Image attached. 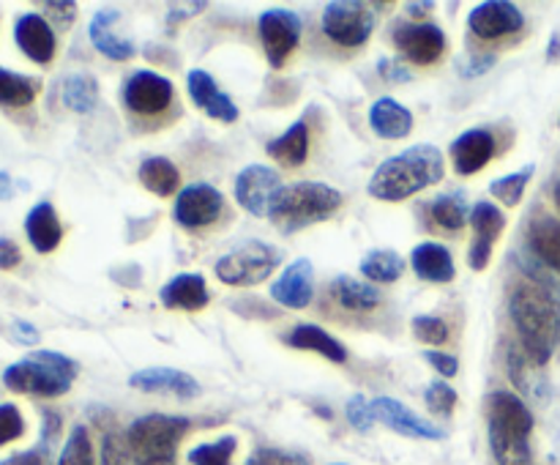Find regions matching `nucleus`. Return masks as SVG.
Instances as JSON below:
<instances>
[{"instance_id":"nucleus-52","label":"nucleus","mask_w":560,"mask_h":465,"mask_svg":"<svg viewBox=\"0 0 560 465\" xmlns=\"http://www.w3.org/2000/svg\"><path fill=\"white\" fill-rule=\"evenodd\" d=\"M14 334L22 345H33L38 342V328L31 326L27 321H14Z\"/></svg>"},{"instance_id":"nucleus-13","label":"nucleus","mask_w":560,"mask_h":465,"mask_svg":"<svg viewBox=\"0 0 560 465\" xmlns=\"http://www.w3.org/2000/svg\"><path fill=\"white\" fill-rule=\"evenodd\" d=\"M370 410L375 425H386L388 430L399 432V435L421 438V441H443L446 438V430L427 421L424 416L413 414L408 405L394 397H375L370 403Z\"/></svg>"},{"instance_id":"nucleus-56","label":"nucleus","mask_w":560,"mask_h":465,"mask_svg":"<svg viewBox=\"0 0 560 465\" xmlns=\"http://www.w3.org/2000/svg\"><path fill=\"white\" fill-rule=\"evenodd\" d=\"M552 200H556L558 211H560V178L556 181V189H552Z\"/></svg>"},{"instance_id":"nucleus-5","label":"nucleus","mask_w":560,"mask_h":465,"mask_svg":"<svg viewBox=\"0 0 560 465\" xmlns=\"http://www.w3.org/2000/svg\"><path fill=\"white\" fill-rule=\"evenodd\" d=\"M80 364L58 350H33L3 370V383L16 394L31 397H63L74 386Z\"/></svg>"},{"instance_id":"nucleus-36","label":"nucleus","mask_w":560,"mask_h":465,"mask_svg":"<svg viewBox=\"0 0 560 465\" xmlns=\"http://www.w3.org/2000/svg\"><path fill=\"white\" fill-rule=\"evenodd\" d=\"M536 167L534 164H525L520 173H512V175H501V178H495L490 184V191L498 197V200L503 202L506 208H514L520 206V200H523L525 189H528L530 178H534Z\"/></svg>"},{"instance_id":"nucleus-55","label":"nucleus","mask_w":560,"mask_h":465,"mask_svg":"<svg viewBox=\"0 0 560 465\" xmlns=\"http://www.w3.org/2000/svg\"><path fill=\"white\" fill-rule=\"evenodd\" d=\"M547 58L560 60V36H558V33L550 38V47H547Z\"/></svg>"},{"instance_id":"nucleus-37","label":"nucleus","mask_w":560,"mask_h":465,"mask_svg":"<svg viewBox=\"0 0 560 465\" xmlns=\"http://www.w3.org/2000/svg\"><path fill=\"white\" fill-rule=\"evenodd\" d=\"M238 449V438L222 435L211 443H200L189 452L191 465H233V454Z\"/></svg>"},{"instance_id":"nucleus-44","label":"nucleus","mask_w":560,"mask_h":465,"mask_svg":"<svg viewBox=\"0 0 560 465\" xmlns=\"http://www.w3.org/2000/svg\"><path fill=\"white\" fill-rule=\"evenodd\" d=\"M345 416H348V421L359 432H366L372 425H375V419H372V410H370V399H366L364 394H355V397L348 399Z\"/></svg>"},{"instance_id":"nucleus-18","label":"nucleus","mask_w":560,"mask_h":465,"mask_svg":"<svg viewBox=\"0 0 560 465\" xmlns=\"http://www.w3.org/2000/svg\"><path fill=\"white\" fill-rule=\"evenodd\" d=\"M129 386L148 394H173L178 399H195L202 392L197 377L173 367H145L129 377Z\"/></svg>"},{"instance_id":"nucleus-3","label":"nucleus","mask_w":560,"mask_h":465,"mask_svg":"<svg viewBox=\"0 0 560 465\" xmlns=\"http://www.w3.org/2000/svg\"><path fill=\"white\" fill-rule=\"evenodd\" d=\"M487 427H490V446L498 465L530 463L534 414L523 397L512 392H492L487 397Z\"/></svg>"},{"instance_id":"nucleus-54","label":"nucleus","mask_w":560,"mask_h":465,"mask_svg":"<svg viewBox=\"0 0 560 465\" xmlns=\"http://www.w3.org/2000/svg\"><path fill=\"white\" fill-rule=\"evenodd\" d=\"M405 9H408L413 16H424L432 11V3H408Z\"/></svg>"},{"instance_id":"nucleus-34","label":"nucleus","mask_w":560,"mask_h":465,"mask_svg":"<svg viewBox=\"0 0 560 465\" xmlns=\"http://www.w3.org/2000/svg\"><path fill=\"white\" fill-rule=\"evenodd\" d=\"M60 98L74 113H93L98 104V82L91 74H69L60 82Z\"/></svg>"},{"instance_id":"nucleus-16","label":"nucleus","mask_w":560,"mask_h":465,"mask_svg":"<svg viewBox=\"0 0 560 465\" xmlns=\"http://www.w3.org/2000/svg\"><path fill=\"white\" fill-rule=\"evenodd\" d=\"M525 16L523 11L517 9L509 0H487V3H479L468 16V27L474 36L487 38H501V36H512V33L523 31Z\"/></svg>"},{"instance_id":"nucleus-27","label":"nucleus","mask_w":560,"mask_h":465,"mask_svg":"<svg viewBox=\"0 0 560 465\" xmlns=\"http://www.w3.org/2000/svg\"><path fill=\"white\" fill-rule=\"evenodd\" d=\"M288 345L295 350H312V353L323 356V359L334 361V364L348 361V348L334 334L315 326V323H299V326H293V332L288 334Z\"/></svg>"},{"instance_id":"nucleus-6","label":"nucleus","mask_w":560,"mask_h":465,"mask_svg":"<svg viewBox=\"0 0 560 465\" xmlns=\"http://www.w3.org/2000/svg\"><path fill=\"white\" fill-rule=\"evenodd\" d=\"M191 430V421L186 416L148 414L131 421L126 430V443L135 465H175L180 441Z\"/></svg>"},{"instance_id":"nucleus-42","label":"nucleus","mask_w":560,"mask_h":465,"mask_svg":"<svg viewBox=\"0 0 560 465\" xmlns=\"http://www.w3.org/2000/svg\"><path fill=\"white\" fill-rule=\"evenodd\" d=\"M506 364H509V377H512L514 386L523 388V392H536L534 381H530V375H528L530 367H536V364L523 353V350L514 348L512 345V348H509V356H506Z\"/></svg>"},{"instance_id":"nucleus-21","label":"nucleus","mask_w":560,"mask_h":465,"mask_svg":"<svg viewBox=\"0 0 560 465\" xmlns=\"http://www.w3.org/2000/svg\"><path fill=\"white\" fill-rule=\"evenodd\" d=\"M495 156V137L490 129H468L452 142V162L459 175H476Z\"/></svg>"},{"instance_id":"nucleus-45","label":"nucleus","mask_w":560,"mask_h":465,"mask_svg":"<svg viewBox=\"0 0 560 465\" xmlns=\"http://www.w3.org/2000/svg\"><path fill=\"white\" fill-rule=\"evenodd\" d=\"M44 11H47L49 20L55 22V27L66 31V27H69L71 22H74L77 3H71V0H63V3H44Z\"/></svg>"},{"instance_id":"nucleus-31","label":"nucleus","mask_w":560,"mask_h":465,"mask_svg":"<svg viewBox=\"0 0 560 465\" xmlns=\"http://www.w3.org/2000/svg\"><path fill=\"white\" fill-rule=\"evenodd\" d=\"M470 211H474V208L468 206L465 191H446V195H438L435 200H430V206H427L432 224H438L441 230H448V233L463 230L465 224L470 222Z\"/></svg>"},{"instance_id":"nucleus-19","label":"nucleus","mask_w":560,"mask_h":465,"mask_svg":"<svg viewBox=\"0 0 560 465\" xmlns=\"http://www.w3.org/2000/svg\"><path fill=\"white\" fill-rule=\"evenodd\" d=\"M14 42L16 47L25 53V58H31L33 63L47 66L49 60L55 58V49H58V42H55V31L42 14H22L16 16L14 22Z\"/></svg>"},{"instance_id":"nucleus-15","label":"nucleus","mask_w":560,"mask_h":465,"mask_svg":"<svg viewBox=\"0 0 560 465\" xmlns=\"http://www.w3.org/2000/svg\"><path fill=\"white\" fill-rule=\"evenodd\" d=\"M470 228H474V244L468 252V266L474 271H485L490 266L492 249H495L498 239H501L503 228H506V217L492 202L479 200L470 211Z\"/></svg>"},{"instance_id":"nucleus-35","label":"nucleus","mask_w":560,"mask_h":465,"mask_svg":"<svg viewBox=\"0 0 560 465\" xmlns=\"http://www.w3.org/2000/svg\"><path fill=\"white\" fill-rule=\"evenodd\" d=\"M359 268L366 282H397L405 271V260L394 249H372L366 252Z\"/></svg>"},{"instance_id":"nucleus-41","label":"nucleus","mask_w":560,"mask_h":465,"mask_svg":"<svg viewBox=\"0 0 560 465\" xmlns=\"http://www.w3.org/2000/svg\"><path fill=\"white\" fill-rule=\"evenodd\" d=\"M129 443H126V435H120L118 430L104 432L102 438V465H131Z\"/></svg>"},{"instance_id":"nucleus-26","label":"nucleus","mask_w":560,"mask_h":465,"mask_svg":"<svg viewBox=\"0 0 560 465\" xmlns=\"http://www.w3.org/2000/svg\"><path fill=\"white\" fill-rule=\"evenodd\" d=\"M370 126L383 140H402L413 131V113L392 96H383L370 107Z\"/></svg>"},{"instance_id":"nucleus-9","label":"nucleus","mask_w":560,"mask_h":465,"mask_svg":"<svg viewBox=\"0 0 560 465\" xmlns=\"http://www.w3.org/2000/svg\"><path fill=\"white\" fill-rule=\"evenodd\" d=\"M301 31H304V22H301V16L295 14V11H262L260 20H257V33H260L262 49H266V58L273 69H282V66L288 63V58L295 53V47H299Z\"/></svg>"},{"instance_id":"nucleus-46","label":"nucleus","mask_w":560,"mask_h":465,"mask_svg":"<svg viewBox=\"0 0 560 465\" xmlns=\"http://www.w3.org/2000/svg\"><path fill=\"white\" fill-rule=\"evenodd\" d=\"M424 359L430 361V364L435 367L443 377H454L459 372L457 356H448V353H443V350H427Z\"/></svg>"},{"instance_id":"nucleus-51","label":"nucleus","mask_w":560,"mask_h":465,"mask_svg":"<svg viewBox=\"0 0 560 465\" xmlns=\"http://www.w3.org/2000/svg\"><path fill=\"white\" fill-rule=\"evenodd\" d=\"M0 465H47V463H44L42 449H31V452H20L14 454V457L3 460Z\"/></svg>"},{"instance_id":"nucleus-50","label":"nucleus","mask_w":560,"mask_h":465,"mask_svg":"<svg viewBox=\"0 0 560 465\" xmlns=\"http://www.w3.org/2000/svg\"><path fill=\"white\" fill-rule=\"evenodd\" d=\"M377 69H381V74L386 77V80H394V82H408L410 80V71L405 69V66H399L397 60H381V66H377Z\"/></svg>"},{"instance_id":"nucleus-7","label":"nucleus","mask_w":560,"mask_h":465,"mask_svg":"<svg viewBox=\"0 0 560 465\" xmlns=\"http://www.w3.org/2000/svg\"><path fill=\"white\" fill-rule=\"evenodd\" d=\"M282 263V252L268 241H244L228 255L219 257L213 271H217L219 282L230 284V288H252L271 277Z\"/></svg>"},{"instance_id":"nucleus-39","label":"nucleus","mask_w":560,"mask_h":465,"mask_svg":"<svg viewBox=\"0 0 560 465\" xmlns=\"http://www.w3.org/2000/svg\"><path fill=\"white\" fill-rule=\"evenodd\" d=\"M410 328H413V337L419 339V342L435 345V348L438 345L448 342V337H452L448 323L438 315H416L413 323H410Z\"/></svg>"},{"instance_id":"nucleus-4","label":"nucleus","mask_w":560,"mask_h":465,"mask_svg":"<svg viewBox=\"0 0 560 465\" xmlns=\"http://www.w3.org/2000/svg\"><path fill=\"white\" fill-rule=\"evenodd\" d=\"M342 191L334 186L320 184V181H299V184L282 186L273 195L268 219L282 233H299L310 224L331 219L342 208Z\"/></svg>"},{"instance_id":"nucleus-23","label":"nucleus","mask_w":560,"mask_h":465,"mask_svg":"<svg viewBox=\"0 0 560 465\" xmlns=\"http://www.w3.org/2000/svg\"><path fill=\"white\" fill-rule=\"evenodd\" d=\"M118 20H120L118 9L96 11L88 33H91L93 47H96L102 55H107L109 60H129L135 58V44H131L129 38L118 36V31H115Z\"/></svg>"},{"instance_id":"nucleus-40","label":"nucleus","mask_w":560,"mask_h":465,"mask_svg":"<svg viewBox=\"0 0 560 465\" xmlns=\"http://www.w3.org/2000/svg\"><path fill=\"white\" fill-rule=\"evenodd\" d=\"M424 399H427V408L438 416H452V410L457 408V392H454L446 381L430 383L424 392Z\"/></svg>"},{"instance_id":"nucleus-57","label":"nucleus","mask_w":560,"mask_h":465,"mask_svg":"<svg viewBox=\"0 0 560 465\" xmlns=\"http://www.w3.org/2000/svg\"><path fill=\"white\" fill-rule=\"evenodd\" d=\"M334 465H348V463H334Z\"/></svg>"},{"instance_id":"nucleus-1","label":"nucleus","mask_w":560,"mask_h":465,"mask_svg":"<svg viewBox=\"0 0 560 465\" xmlns=\"http://www.w3.org/2000/svg\"><path fill=\"white\" fill-rule=\"evenodd\" d=\"M509 315L523 339L525 356L545 367L560 345V284L530 268V279L514 284L509 295Z\"/></svg>"},{"instance_id":"nucleus-12","label":"nucleus","mask_w":560,"mask_h":465,"mask_svg":"<svg viewBox=\"0 0 560 465\" xmlns=\"http://www.w3.org/2000/svg\"><path fill=\"white\" fill-rule=\"evenodd\" d=\"M224 211V197L217 186L211 184H189L175 197V222L180 228L200 230L217 222Z\"/></svg>"},{"instance_id":"nucleus-48","label":"nucleus","mask_w":560,"mask_h":465,"mask_svg":"<svg viewBox=\"0 0 560 465\" xmlns=\"http://www.w3.org/2000/svg\"><path fill=\"white\" fill-rule=\"evenodd\" d=\"M22 263V249L16 241L0 239V271H14Z\"/></svg>"},{"instance_id":"nucleus-29","label":"nucleus","mask_w":560,"mask_h":465,"mask_svg":"<svg viewBox=\"0 0 560 465\" xmlns=\"http://www.w3.org/2000/svg\"><path fill=\"white\" fill-rule=\"evenodd\" d=\"M528 246L536 260L560 274V222L552 217H536L528 230Z\"/></svg>"},{"instance_id":"nucleus-14","label":"nucleus","mask_w":560,"mask_h":465,"mask_svg":"<svg viewBox=\"0 0 560 465\" xmlns=\"http://www.w3.org/2000/svg\"><path fill=\"white\" fill-rule=\"evenodd\" d=\"M279 189H282V178L277 170L266 164H249L235 178V200L252 217H268V208Z\"/></svg>"},{"instance_id":"nucleus-11","label":"nucleus","mask_w":560,"mask_h":465,"mask_svg":"<svg viewBox=\"0 0 560 465\" xmlns=\"http://www.w3.org/2000/svg\"><path fill=\"white\" fill-rule=\"evenodd\" d=\"M394 47L410 63L430 66L441 60L443 53H446V33L435 22H419V25L399 22L394 27Z\"/></svg>"},{"instance_id":"nucleus-33","label":"nucleus","mask_w":560,"mask_h":465,"mask_svg":"<svg viewBox=\"0 0 560 465\" xmlns=\"http://www.w3.org/2000/svg\"><path fill=\"white\" fill-rule=\"evenodd\" d=\"M42 82L36 77L20 74L0 66V104L3 107H31L36 102Z\"/></svg>"},{"instance_id":"nucleus-32","label":"nucleus","mask_w":560,"mask_h":465,"mask_svg":"<svg viewBox=\"0 0 560 465\" xmlns=\"http://www.w3.org/2000/svg\"><path fill=\"white\" fill-rule=\"evenodd\" d=\"M140 184L148 191L159 197H173L180 191V173L170 159L164 156H151L140 164V173H137Z\"/></svg>"},{"instance_id":"nucleus-10","label":"nucleus","mask_w":560,"mask_h":465,"mask_svg":"<svg viewBox=\"0 0 560 465\" xmlns=\"http://www.w3.org/2000/svg\"><path fill=\"white\" fill-rule=\"evenodd\" d=\"M175 102V88L159 71H135L124 82V104L135 115L151 118V115L164 113Z\"/></svg>"},{"instance_id":"nucleus-38","label":"nucleus","mask_w":560,"mask_h":465,"mask_svg":"<svg viewBox=\"0 0 560 465\" xmlns=\"http://www.w3.org/2000/svg\"><path fill=\"white\" fill-rule=\"evenodd\" d=\"M58 465H96V460H93L91 432H88L85 425H77L69 432V438L63 443V452L58 457Z\"/></svg>"},{"instance_id":"nucleus-25","label":"nucleus","mask_w":560,"mask_h":465,"mask_svg":"<svg viewBox=\"0 0 560 465\" xmlns=\"http://www.w3.org/2000/svg\"><path fill=\"white\" fill-rule=\"evenodd\" d=\"M410 266H413L416 277H421L424 282L446 284L457 277V266H454L452 252L443 244H438V241H424V244L416 246V249L410 252Z\"/></svg>"},{"instance_id":"nucleus-22","label":"nucleus","mask_w":560,"mask_h":465,"mask_svg":"<svg viewBox=\"0 0 560 465\" xmlns=\"http://www.w3.org/2000/svg\"><path fill=\"white\" fill-rule=\"evenodd\" d=\"M159 301L164 310H180V312H200L206 310L211 293L202 279V274H175L162 290H159Z\"/></svg>"},{"instance_id":"nucleus-49","label":"nucleus","mask_w":560,"mask_h":465,"mask_svg":"<svg viewBox=\"0 0 560 465\" xmlns=\"http://www.w3.org/2000/svg\"><path fill=\"white\" fill-rule=\"evenodd\" d=\"M25 189H27L25 181H16L14 175H9L5 170H0V202L14 200V197Z\"/></svg>"},{"instance_id":"nucleus-17","label":"nucleus","mask_w":560,"mask_h":465,"mask_svg":"<svg viewBox=\"0 0 560 465\" xmlns=\"http://www.w3.org/2000/svg\"><path fill=\"white\" fill-rule=\"evenodd\" d=\"M312 295H315V266L306 257L290 263L271 284V299L288 310H304L312 304Z\"/></svg>"},{"instance_id":"nucleus-20","label":"nucleus","mask_w":560,"mask_h":465,"mask_svg":"<svg viewBox=\"0 0 560 465\" xmlns=\"http://www.w3.org/2000/svg\"><path fill=\"white\" fill-rule=\"evenodd\" d=\"M186 88H189V96L208 118L222 120V124H233L238 120V107H235L233 98L224 91H219V85L213 82V77L202 69H191L186 74Z\"/></svg>"},{"instance_id":"nucleus-28","label":"nucleus","mask_w":560,"mask_h":465,"mask_svg":"<svg viewBox=\"0 0 560 465\" xmlns=\"http://www.w3.org/2000/svg\"><path fill=\"white\" fill-rule=\"evenodd\" d=\"M266 151L282 167H301L310 156V126H306V120H295L282 137L268 142Z\"/></svg>"},{"instance_id":"nucleus-2","label":"nucleus","mask_w":560,"mask_h":465,"mask_svg":"<svg viewBox=\"0 0 560 465\" xmlns=\"http://www.w3.org/2000/svg\"><path fill=\"white\" fill-rule=\"evenodd\" d=\"M443 153L430 142L410 146L408 151L386 159L370 178V195L383 202H402L416 191L441 184L446 173Z\"/></svg>"},{"instance_id":"nucleus-47","label":"nucleus","mask_w":560,"mask_h":465,"mask_svg":"<svg viewBox=\"0 0 560 465\" xmlns=\"http://www.w3.org/2000/svg\"><path fill=\"white\" fill-rule=\"evenodd\" d=\"M244 465H299V460L290 457V454L273 452V449H257Z\"/></svg>"},{"instance_id":"nucleus-30","label":"nucleus","mask_w":560,"mask_h":465,"mask_svg":"<svg viewBox=\"0 0 560 465\" xmlns=\"http://www.w3.org/2000/svg\"><path fill=\"white\" fill-rule=\"evenodd\" d=\"M331 295L348 312H372L381 306L383 293L372 282H361L353 277H337L331 282Z\"/></svg>"},{"instance_id":"nucleus-8","label":"nucleus","mask_w":560,"mask_h":465,"mask_svg":"<svg viewBox=\"0 0 560 465\" xmlns=\"http://www.w3.org/2000/svg\"><path fill=\"white\" fill-rule=\"evenodd\" d=\"M377 14L361 0H331L323 9V31L339 47H361L375 31Z\"/></svg>"},{"instance_id":"nucleus-43","label":"nucleus","mask_w":560,"mask_h":465,"mask_svg":"<svg viewBox=\"0 0 560 465\" xmlns=\"http://www.w3.org/2000/svg\"><path fill=\"white\" fill-rule=\"evenodd\" d=\"M25 432V419L14 403H0V446L14 443Z\"/></svg>"},{"instance_id":"nucleus-24","label":"nucleus","mask_w":560,"mask_h":465,"mask_svg":"<svg viewBox=\"0 0 560 465\" xmlns=\"http://www.w3.org/2000/svg\"><path fill=\"white\" fill-rule=\"evenodd\" d=\"M25 233L38 255H49V252L58 249L60 241H63V224H60L52 202H36V206L27 211Z\"/></svg>"},{"instance_id":"nucleus-53","label":"nucleus","mask_w":560,"mask_h":465,"mask_svg":"<svg viewBox=\"0 0 560 465\" xmlns=\"http://www.w3.org/2000/svg\"><path fill=\"white\" fill-rule=\"evenodd\" d=\"M495 63V55H485V60H479L476 58L474 63H470V69H465V77H474V74H485L487 69H490V66Z\"/></svg>"}]
</instances>
